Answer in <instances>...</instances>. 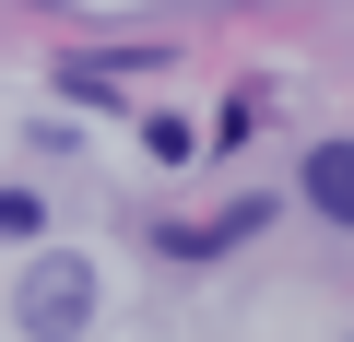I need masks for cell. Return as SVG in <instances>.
<instances>
[{"label": "cell", "instance_id": "cell-1", "mask_svg": "<svg viewBox=\"0 0 354 342\" xmlns=\"http://www.w3.org/2000/svg\"><path fill=\"white\" fill-rule=\"evenodd\" d=\"M95 319H106L95 248H48V236H36V260L12 272V330H24V342H83Z\"/></svg>", "mask_w": 354, "mask_h": 342}, {"label": "cell", "instance_id": "cell-2", "mask_svg": "<svg viewBox=\"0 0 354 342\" xmlns=\"http://www.w3.org/2000/svg\"><path fill=\"white\" fill-rule=\"evenodd\" d=\"M295 189H307V213H319V225H354V153H342V142H307Z\"/></svg>", "mask_w": 354, "mask_h": 342}, {"label": "cell", "instance_id": "cell-3", "mask_svg": "<svg viewBox=\"0 0 354 342\" xmlns=\"http://www.w3.org/2000/svg\"><path fill=\"white\" fill-rule=\"evenodd\" d=\"M260 213H272V201H236V213H213V225H165V248H189V260H213V248L260 236Z\"/></svg>", "mask_w": 354, "mask_h": 342}, {"label": "cell", "instance_id": "cell-4", "mask_svg": "<svg viewBox=\"0 0 354 342\" xmlns=\"http://www.w3.org/2000/svg\"><path fill=\"white\" fill-rule=\"evenodd\" d=\"M48 236V201L36 189H0V248H36Z\"/></svg>", "mask_w": 354, "mask_h": 342}]
</instances>
